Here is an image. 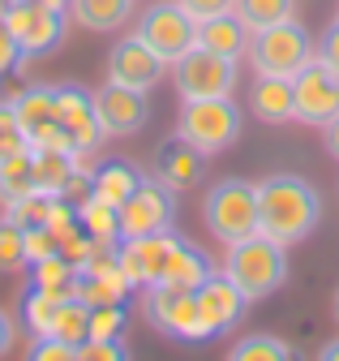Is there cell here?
Segmentation results:
<instances>
[{
	"instance_id": "6da1fadb",
	"label": "cell",
	"mask_w": 339,
	"mask_h": 361,
	"mask_svg": "<svg viewBox=\"0 0 339 361\" xmlns=\"http://www.w3.org/2000/svg\"><path fill=\"white\" fill-rule=\"evenodd\" d=\"M322 219V198L296 172H275L258 180V228L279 245L305 241Z\"/></svg>"
},
{
	"instance_id": "7a4b0ae2",
	"label": "cell",
	"mask_w": 339,
	"mask_h": 361,
	"mask_svg": "<svg viewBox=\"0 0 339 361\" xmlns=\"http://www.w3.org/2000/svg\"><path fill=\"white\" fill-rule=\"evenodd\" d=\"M224 276L249 297V301H262L275 288H283L288 280V245H279L267 233H253L236 245H228V262H224Z\"/></svg>"
},
{
	"instance_id": "3957f363",
	"label": "cell",
	"mask_w": 339,
	"mask_h": 361,
	"mask_svg": "<svg viewBox=\"0 0 339 361\" xmlns=\"http://www.w3.org/2000/svg\"><path fill=\"white\" fill-rule=\"evenodd\" d=\"M202 219L215 241L236 245L258 228V180H241V176H224L219 185H210V194L202 198Z\"/></svg>"
},
{
	"instance_id": "277c9868",
	"label": "cell",
	"mask_w": 339,
	"mask_h": 361,
	"mask_svg": "<svg viewBox=\"0 0 339 361\" xmlns=\"http://www.w3.org/2000/svg\"><path fill=\"white\" fill-rule=\"evenodd\" d=\"M245 56H249L253 73L296 78V73L314 61V39H309V30L296 22V18H283V22L267 26V30H253Z\"/></svg>"
},
{
	"instance_id": "5b68a950",
	"label": "cell",
	"mask_w": 339,
	"mask_h": 361,
	"mask_svg": "<svg viewBox=\"0 0 339 361\" xmlns=\"http://www.w3.org/2000/svg\"><path fill=\"white\" fill-rule=\"evenodd\" d=\"M177 133L185 142H193L202 155H219L241 138V108L232 104V95H215V99H185Z\"/></svg>"
},
{
	"instance_id": "8992f818",
	"label": "cell",
	"mask_w": 339,
	"mask_h": 361,
	"mask_svg": "<svg viewBox=\"0 0 339 361\" xmlns=\"http://www.w3.org/2000/svg\"><path fill=\"white\" fill-rule=\"evenodd\" d=\"M142 314L146 323L163 336H177V340H210L206 314L198 305V293L193 288H167V284H151L146 297H142Z\"/></svg>"
},
{
	"instance_id": "52a82bcc",
	"label": "cell",
	"mask_w": 339,
	"mask_h": 361,
	"mask_svg": "<svg viewBox=\"0 0 339 361\" xmlns=\"http://www.w3.org/2000/svg\"><path fill=\"white\" fill-rule=\"evenodd\" d=\"M172 86L181 99H215V95H232L236 90V61L219 56L210 48H193L185 56L172 61Z\"/></svg>"
},
{
	"instance_id": "ba28073f",
	"label": "cell",
	"mask_w": 339,
	"mask_h": 361,
	"mask_svg": "<svg viewBox=\"0 0 339 361\" xmlns=\"http://www.w3.org/2000/svg\"><path fill=\"white\" fill-rule=\"evenodd\" d=\"M116 215H120V241L124 237L167 233L177 224V190L163 185L159 176H142L138 190L116 207Z\"/></svg>"
},
{
	"instance_id": "9c48e42d",
	"label": "cell",
	"mask_w": 339,
	"mask_h": 361,
	"mask_svg": "<svg viewBox=\"0 0 339 361\" xmlns=\"http://www.w3.org/2000/svg\"><path fill=\"white\" fill-rule=\"evenodd\" d=\"M134 35L172 65L177 56H185L193 43H198V18L181 5V0H155V5L138 18Z\"/></svg>"
},
{
	"instance_id": "30bf717a",
	"label": "cell",
	"mask_w": 339,
	"mask_h": 361,
	"mask_svg": "<svg viewBox=\"0 0 339 361\" xmlns=\"http://www.w3.org/2000/svg\"><path fill=\"white\" fill-rule=\"evenodd\" d=\"M0 22H5V30L18 39L22 56H44L65 39V18L56 9H48V5H39V0H9Z\"/></svg>"
},
{
	"instance_id": "8fae6325",
	"label": "cell",
	"mask_w": 339,
	"mask_h": 361,
	"mask_svg": "<svg viewBox=\"0 0 339 361\" xmlns=\"http://www.w3.org/2000/svg\"><path fill=\"white\" fill-rule=\"evenodd\" d=\"M292 90H296V121L301 125H326L339 116V73L326 61H318V52L292 78Z\"/></svg>"
},
{
	"instance_id": "7c38bea8",
	"label": "cell",
	"mask_w": 339,
	"mask_h": 361,
	"mask_svg": "<svg viewBox=\"0 0 339 361\" xmlns=\"http://www.w3.org/2000/svg\"><path fill=\"white\" fill-rule=\"evenodd\" d=\"M177 233L167 228V233H151V237H124L120 245H116V262H120V271H124V280H129L134 288H151V284H159V276H163V262H167V254L177 250Z\"/></svg>"
},
{
	"instance_id": "4fadbf2b",
	"label": "cell",
	"mask_w": 339,
	"mask_h": 361,
	"mask_svg": "<svg viewBox=\"0 0 339 361\" xmlns=\"http://www.w3.org/2000/svg\"><path fill=\"white\" fill-rule=\"evenodd\" d=\"M95 116H99V125H103L108 138H129V133H138L146 125V116H151L146 90L108 82L103 90H95Z\"/></svg>"
},
{
	"instance_id": "5bb4252c",
	"label": "cell",
	"mask_w": 339,
	"mask_h": 361,
	"mask_svg": "<svg viewBox=\"0 0 339 361\" xmlns=\"http://www.w3.org/2000/svg\"><path fill=\"white\" fill-rule=\"evenodd\" d=\"M167 61L151 48V43H142L138 35L120 39L116 48L108 52V82H120V86H134V90H155L159 78H163Z\"/></svg>"
},
{
	"instance_id": "9a60e30c",
	"label": "cell",
	"mask_w": 339,
	"mask_h": 361,
	"mask_svg": "<svg viewBox=\"0 0 339 361\" xmlns=\"http://www.w3.org/2000/svg\"><path fill=\"white\" fill-rule=\"evenodd\" d=\"M56 121L73 138V151H82V155H91L108 138L95 116V95H87L82 86H56Z\"/></svg>"
},
{
	"instance_id": "2e32d148",
	"label": "cell",
	"mask_w": 339,
	"mask_h": 361,
	"mask_svg": "<svg viewBox=\"0 0 339 361\" xmlns=\"http://www.w3.org/2000/svg\"><path fill=\"white\" fill-rule=\"evenodd\" d=\"M193 293H198V305H202V314H206V323H210L215 336L228 331V327H236L245 319V310H249V297L224 276V271H210L206 284H198Z\"/></svg>"
},
{
	"instance_id": "e0dca14e",
	"label": "cell",
	"mask_w": 339,
	"mask_h": 361,
	"mask_svg": "<svg viewBox=\"0 0 339 361\" xmlns=\"http://www.w3.org/2000/svg\"><path fill=\"white\" fill-rule=\"evenodd\" d=\"M206 159H210V155H202L193 142H185L181 133H177L172 142H163V147L155 151V176L163 180V185H172V190L181 194V190H193L198 180H202Z\"/></svg>"
},
{
	"instance_id": "ac0fdd59",
	"label": "cell",
	"mask_w": 339,
	"mask_h": 361,
	"mask_svg": "<svg viewBox=\"0 0 339 361\" xmlns=\"http://www.w3.org/2000/svg\"><path fill=\"white\" fill-rule=\"evenodd\" d=\"M249 108L258 121L267 125H288L296 121V90H292V78H271V73H258L249 90Z\"/></svg>"
},
{
	"instance_id": "d6986e66",
	"label": "cell",
	"mask_w": 339,
	"mask_h": 361,
	"mask_svg": "<svg viewBox=\"0 0 339 361\" xmlns=\"http://www.w3.org/2000/svg\"><path fill=\"white\" fill-rule=\"evenodd\" d=\"M198 48H210V52H219V56H245L249 48V30L245 22L228 9V13H215V18H202L198 22Z\"/></svg>"
},
{
	"instance_id": "ffe728a7",
	"label": "cell",
	"mask_w": 339,
	"mask_h": 361,
	"mask_svg": "<svg viewBox=\"0 0 339 361\" xmlns=\"http://www.w3.org/2000/svg\"><path fill=\"white\" fill-rule=\"evenodd\" d=\"M210 271H215V267H210V258L202 250H193L189 241H177V250L167 254V262H163L159 284H167V288H198V284H206Z\"/></svg>"
},
{
	"instance_id": "44dd1931",
	"label": "cell",
	"mask_w": 339,
	"mask_h": 361,
	"mask_svg": "<svg viewBox=\"0 0 339 361\" xmlns=\"http://www.w3.org/2000/svg\"><path fill=\"white\" fill-rule=\"evenodd\" d=\"M138 180H142V172H138L134 164L112 159V164L95 168V185H91V194H95L99 202H108V207H120L124 198L138 190Z\"/></svg>"
},
{
	"instance_id": "7402d4cb",
	"label": "cell",
	"mask_w": 339,
	"mask_h": 361,
	"mask_svg": "<svg viewBox=\"0 0 339 361\" xmlns=\"http://www.w3.org/2000/svg\"><path fill=\"white\" fill-rule=\"evenodd\" d=\"M69 13L87 30H116L129 22L134 0H69Z\"/></svg>"
},
{
	"instance_id": "603a6c76",
	"label": "cell",
	"mask_w": 339,
	"mask_h": 361,
	"mask_svg": "<svg viewBox=\"0 0 339 361\" xmlns=\"http://www.w3.org/2000/svg\"><path fill=\"white\" fill-rule=\"evenodd\" d=\"M26 194H34V155L30 151L0 155V198L18 202Z\"/></svg>"
},
{
	"instance_id": "cb8c5ba5",
	"label": "cell",
	"mask_w": 339,
	"mask_h": 361,
	"mask_svg": "<svg viewBox=\"0 0 339 361\" xmlns=\"http://www.w3.org/2000/svg\"><path fill=\"white\" fill-rule=\"evenodd\" d=\"M65 297H69V288H44V284H34L30 297H26V310H22V314H26V327H30L34 336H48L56 310L65 305Z\"/></svg>"
},
{
	"instance_id": "d4e9b609",
	"label": "cell",
	"mask_w": 339,
	"mask_h": 361,
	"mask_svg": "<svg viewBox=\"0 0 339 361\" xmlns=\"http://www.w3.org/2000/svg\"><path fill=\"white\" fill-rule=\"evenodd\" d=\"M48 336H60V340H69V344L91 340V305L69 293L65 305L56 310V319H52V331H48Z\"/></svg>"
},
{
	"instance_id": "484cf974",
	"label": "cell",
	"mask_w": 339,
	"mask_h": 361,
	"mask_svg": "<svg viewBox=\"0 0 339 361\" xmlns=\"http://www.w3.org/2000/svg\"><path fill=\"white\" fill-rule=\"evenodd\" d=\"M77 224H82V228H87L95 241H120V215H116V207L99 202L95 194L77 202Z\"/></svg>"
},
{
	"instance_id": "4316f807",
	"label": "cell",
	"mask_w": 339,
	"mask_h": 361,
	"mask_svg": "<svg viewBox=\"0 0 339 361\" xmlns=\"http://www.w3.org/2000/svg\"><path fill=\"white\" fill-rule=\"evenodd\" d=\"M232 13L245 22V30H267L283 18H292V0H232Z\"/></svg>"
},
{
	"instance_id": "83f0119b",
	"label": "cell",
	"mask_w": 339,
	"mask_h": 361,
	"mask_svg": "<svg viewBox=\"0 0 339 361\" xmlns=\"http://www.w3.org/2000/svg\"><path fill=\"white\" fill-rule=\"evenodd\" d=\"M232 361H288L292 357V344L275 340V336H245L228 348Z\"/></svg>"
},
{
	"instance_id": "f1b7e54d",
	"label": "cell",
	"mask_w": 339,
	"mask_h": 361,
	"mask_svg": "<svg viewBox=\"0 0 339 361\" xmlns=\"http://www.w3.org/2000/svg\"><path fill=\"white\" fill-rule=\"evenodd\" d=\"M34 267V284L44 288H73V276H77V262H69L65 254H52V258H39L30 262Z\"/></svg>"
},
{
	"instance_id": "f546056e",
	"label": "cell",
	"mask_w": 339,
	"mask_h": 361,
	"mask_svg": "<svg viewBox=\"0 0 339 361\" xmlns=\"http://www.w3.org/2000/svg\"><path fill=\"white\" fill-rule=\"evenodd\" d=\"M26 262V228L18 219H0V271Z\"/></svg>"
},
{
	"instance_id": "4dcf8cb0",
	"label": "cell",
	"mask_w": 339,
	"mask_h": 361,
	"mask_svg": "<svg viewBox=\"0 0 339 361\" xmlns=\"http://www.w3.org/2000/svg\"><path fill=\"white\" fill-rule=\"evenodd\" d=\"M18 151H30V138L22 133V121L9 99V104H0V155H18Z\"/></svg>"
},
{
	"instance_id": "1f68e13d",
	"label": "cell",
	"mask_w": 339,
	"mask_h": 361,
	"mask_svg": "<svg viewBox=\"0 0 339 361\" xmlns=\"http://www.w3.org/2000/svg\"><path fill=\"white\" fill-rule=\"evenodd\" d=\"M124 327V301L116 305H91V340H116Z\"/></svg>"
},
{
	"instance_id": "d6a6232c",
	"label": "cell",
	"mask_w": 339,
	"mask_h": 361,
	"mask_svg": "<svg viewBox=\"0 0 339 361\" xmlns=\"http://www.w3.org/2000/svg\"><path fill=\"white\" fill-rule=\"evenodd\" d=\"M30 361H77V344H69L60 336H34Z\"/></svg>"
},
{
	"instance_id": "836d02e7",
	"label": "cell",
	"mask_w": 339,
	"mask_h": 361,
	"mask_svg": "<svg viewBox=\"0 0 339 361\" xmlns=\"http://www.w3.org/2000/svg\"><path fill=\"white\" fill-rule=\"evenodd\" d=\"M129 348L120 340H82L77 344V361H124Z\"/></svg>"
},
{
	"instance_id": "e575fe53",
	"label": "cell",
	"mask_w": 339,
	"mask_h": 361,
	"mask_svg": "<svg viewBox=\"0 0 339 361\" xmlns=\"http://www.w3.org/2000/svg\"><path fill=\"white\" fill-rule=\"evenodd\" d=\"M314 52H318V61H326L335 73H339V18L318 35V43H314Z\"/></svg>"
},
{
	"instance_id": "d590c367",
	"label": "cell",
	"mask_w": 339,
	"mask_h": 361,
	"mask_svg": "<svg viewBox=\"0 0 339 361\" xmlns=\"http://www.w3.org/2000/svg\"><path fill=\"white\" fill-rule=\"evenodd\" d=\"M18 56H22V48H18V39L5 30V22H0V73H9L13 65H18Z\"/></svg>"
},
{
	"instance_id": "8d00e7d4",
	"label": "cell",
	"mask_w": 339,
	"mask_h": 361,
	"mask_svg": "<svg viewBox=\"0 0 339 361\" xmlns=\"http://www.w3.org/2000/svg\"><path fill=\"white\" fill-rule=\"evenodd\" d=\"M181 5L202 22V18H215V13H228L232 9V0H181Z\"/></svg>"
},
{
	"instance_id": "74e56055",
	"label": "cell",
	"mask_w": 339,
	"mask_h": 361,
	"mask_svg": "<svg viewBox=\"0 0 339 361\" xmlns=\"http://www.w3.org/2000/svg\"><path fill=\"white\" fill-rule=\"evenodd\" d=\"M9 348H13V319H9L5 310H0V357H5Z\"/></svg>"
},
{
	"instance_id": "f35d334b",
	"label": "cell",
	"mask_w": 339,
	"mask_h": 361,
	"mask_svg": "<svg viewBox=\"0 0 339 361\" xmlns=\"http://www.w3.org/2000/svg\"><path fill=\"white\" fill-rule=\"evenodd\" d=\"M322 133H326V151L339 159V116H335V121H326V125H322Z\"/></svg>"
},
{
	"instance_id": "ab89813d",
	"label": "cell",
	"mask_w": 339,
	"mask_h": 361,
	"mask_svg": "<svg viewBox=\"0 0 339 361\" xmlns=\"http://www.w3.org/2000/svg\"><path fill=\"white\" fill-rule=\"evenodd\" d=\"M318 357H322V361H339V340L322 344V348H318Z\"/></svg>"
},
{
	"instance_id": "60d3db41",
	"label": "cell",
	"mask_w": 339,
	"mask_h": 361,
	"mask_svg": "<svg viewBox=\"0 0 339 361\" xmlns=\"http://www.w3.org/2000/svg\"><path fill=\"white\" fill-rule=\"evenodd\" d=\"M335 323H339V293H335Z\"/></svg>"
},
{
	"instance_id": "b9f144b4",
	"label": "cell",
	"mask_w": 339,
	"mask_h": 361,
	"mask_svg": "<svg viewBox=\"0 0 339 361\" xmlns=\"http://www.w3.org/2000/svg\"><path fill=\"white\" fill-rule=\"evenodd\" d=\"M335 18H339V0H335Z\"/></svg>"
}]
</instances>
